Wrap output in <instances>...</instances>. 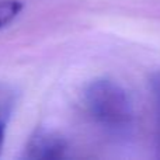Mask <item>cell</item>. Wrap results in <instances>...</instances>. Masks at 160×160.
Returning <instances> with one entry per match:
<instances>
[{"mask_svg":"<svg viewBox=\"0 0 160 160\" xmlns=\"http://www.w3.org/2000/svg\"><path fill=\"white\" fill-rule=\"evenodd\" d=\"M82 107L90 121L111 133H127L133 127L135 111L129 94L111 79L91 80L82 93Z\"/></svg>","mask_w":160,"mask_h":160,"instance_id":"obj_1","label":"cell"},{"mask_svg":"<svg viewBox=\"0 0 160 160\" xmlns=\"http://www.w3.org/2000/svg\"><path fill=\"white\" fill-rule=\"evenodd\" d=\"M68 142L62 135L48 129H38L30 136L22 158L28 160L63 159L68 156Z\"/></svg>","mask_w":160,"mask_h":160,"instance_id":"obj_2","label":"cell"},{"mask_svg":"<svg viewBox=\"0 0 160 160\" xmlns=\"http://www.w3.org/2000/svg\"><path fill=\"white\" fill-rule=\"evenodd\" d=\"M17 100L18 91L16 90V87L8 83L0 82V155L4 146L8 124L17 107Z\"/></svg>","mask_w":160,"mask_h":160,"instance_id":"obj_3","label":"cell"},{"mask_svg":"<svg viewBox=\"0 0 160 160\" xmlns=\"http://www.w3.org/2000/svg\"><path fill=\"white\" fill-rule=\"evenodd\" d=\"M24 8L21 0H0V31L10 25Z\"/></svg>","mask_w":160,"mask_h":160,"instance_id":"obj_4","label":"cell"},{"mask_svg":"<svg viewBox=\"0 0 160 160\" xmlns=\"http://www.w3.org/2000/svg\"><path fill=\"white\" fill-rule=\"evenodd\" d=\"M149 88L153 98L156 111V121H158V150L160 156V70H156L149 78Z\"/></svg>","mask_w":160,"mask_h":160,"instance_id":"obj_5","label":"cell"}]
</instances>
